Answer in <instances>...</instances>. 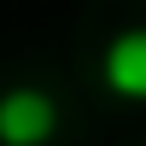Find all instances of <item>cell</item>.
Instances as JSON below:
<instances>
[{
	"instance_id": "cell-1",
	"label": "cell",
	"mask_w": 146,
	"mask_h": 146,
	"mask_svg": "<svg viewBox=\"0 0 146 146\" xmlns=\"http://www.w3.org/2000/svg\"><path fill=\"white\" fill-rule=\"evenodd\" d=\"M53 129H58V105L41 88L0 94V146H47Z\"/></svg>"
},
{
	"instance_id": "cell-2",
	"label": "cell",
	"mask_w": 146,
	"mask_h": 146,
	"mask_svg": "<svg viewBox=\"0 0 146 146\" xmlns=\"http://www.w3.org/2000/svg\"><path fill=\"white\" fill-rule=\"evenodd\" d=\"M100 76L123 100H146V29H123L100 58Z\"/></svg>"
}]
</instances>
